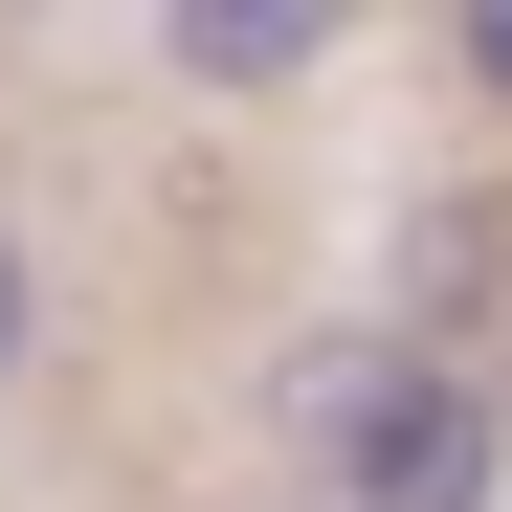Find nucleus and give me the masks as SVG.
<instances>
[{"mask_svg": "<svg viewBox=\"0 0 512 512\" xmlns=\"http://www.w3.org/2000/svg\"><path fill=\"white\" fill-rule=\"evenodd\" d=\"M401 379H423V334H401V312H312V334H268L245 423H268V446H290V468L334 490V468H357L379 423H401Z\"/></svg>", "mask_w": 512, "mask_h": 512, "instance_id": "f257e3e1", "label": "nucleus"}, {"mask_svg": "<svg viewBox=\"0 0 512 512\" xmlns=\"http://www.w3.org/2000/svg\"><path fill=\"white\" fill-rule=\"evenodd\" d=\"M312 512H512V401H490L468 357H423V379H401V423H379Z\"/></svg>", "mask_w": 512, "mask_h": 512, "instance_id": "f03ea898", "label": "nucleus"}, {"mask_svg": "<svg viewBox=\"0 0 512 512\" xmlns=\"http://www.w3.org/2000/svg\"><path fill=\"white\" fill-rule=\"evenodd\" d=\"M334 45H357V0H156V67L201 112H290Z\"/></svg>", "mask_w": 512, "mask_h": 512, "instance_id": "7ed1b4c3", "label": "nucleus"}, {"mask_svg": "<svg viewBox=\"0 0 512 512\" xmlns=\"http://www.w3.org/2000/svg\"><path fill=\"white\" fill-rule=\"evenodd\" d=\"M23 379H45V245L0 223V401H23Z\"/></svg>", "mask_w": 512, "mask_h": 512, "instance_id": "20e7f679", "label": "nucleus"}, {"mask_svg": "<svg viewBox=\"0 0 512 512\" xmlns=\"http://www.w3.org/2000/svg\"><path fill=\"white\" fill-rule=\"evenodd\" d=\"M446 67H468V112H512V0H446Z\"/></svg>", "mask_w": 512, "mask_h": 512, "instance_id": "39448f33", "label": "nucleus"}, {"mask_svg": "<svg viewBox=\"0 0 512 512\" xmlns=\"http://www.w3.org/2000/svg\"><path fill=\"white\" fill-rule=\"evenodd\" d=\"M268 512H312V490H268Z\"/></svg>", "mask_w": 512, "mask_h": 512, "instance_id": "423d86ee", "label": "nucleus"}]
</instances>
